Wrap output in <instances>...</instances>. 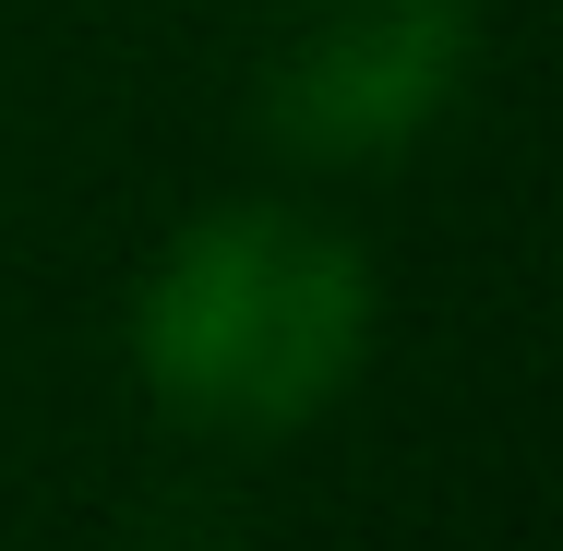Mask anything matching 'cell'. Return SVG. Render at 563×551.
Returning <instances> with one entry per match:
<instances>
[{
	"label": "cell",
	"instance_id": "6da1fadb",
	"mask_svg": "<svg viewBox=\"0 0 563 551\" xmlns=\"http://www.w3.org/2000/svg\"><path fill=\"white\" fill-rule=\"evenodd\" d=\"M372 360V264L300 205H217L132 288V372L180 432H312Z\"/></svg>",
	"mask_w": 563,
	"mask_h": 551
},
{
	"label": "cell",
	"instance_id": "7a4b0ae2",
	"mask_svg": "<svg viewBox=\"0 0 563 551\" xmlns=\"http://www.w3.org/2000/svg\"><path fill=\"white\" fill-rule=\"evenodd\" d=\"M479 0H288L264 36V144L288 156H396L455 97Z\"/></svg>",
	"mask_w": 563,
	"mask_h": 551
}]
</instances>
